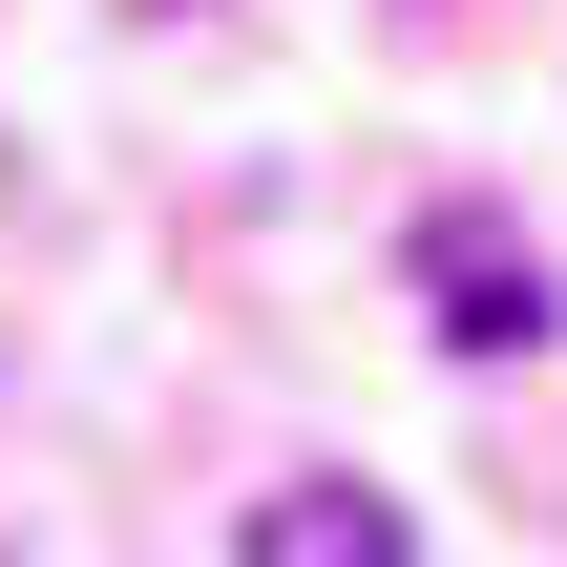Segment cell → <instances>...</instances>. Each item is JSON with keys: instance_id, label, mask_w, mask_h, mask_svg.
I'll return each mask as SVG.
<instances>
[{"instance_id": "obj_1", "label": "cell", "mask_w": 567, "mask_h": 567, "mask_svg": "<svg viewBox=\"0 0 567 567\" xmlns=\"http://www.w3.org/2000/svg\"><path fill=\"white\" fill-rule=\"evenodd\" d=\"M421 316H442L463 358H547V252H526L505 210H421Z\"/></svg>"}, {"instance_id": "obj_2", "label": "cell", "mask_w": 567, "mask_h": 567, "mask_svg": "<svg viewBox=\"0 0 567 567\" xmlns=\"http://www.w3.org/2000/svg\"><path fill=\"white\" fill-rule=\"evenodd\" d=\"M231 567H421V547H400V505H379L358 463H295V484L231 526Z\"/></svg>"}]
</instances>
